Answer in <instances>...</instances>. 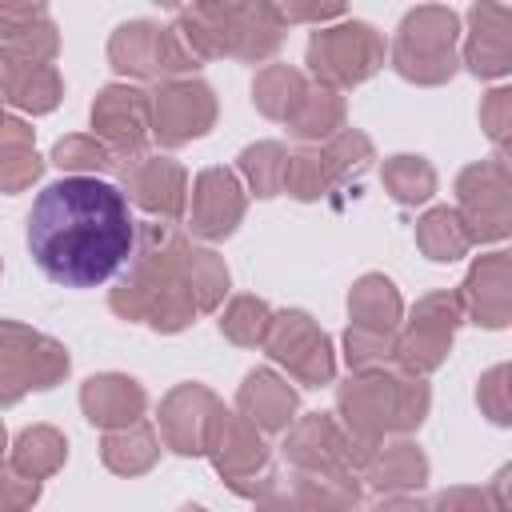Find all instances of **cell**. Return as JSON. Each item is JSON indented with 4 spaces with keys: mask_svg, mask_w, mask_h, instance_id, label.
I'll return each mask as SVG.
<instances>
[{
    "mask_svg": "<svg viewBox=\"0 0 512 512\" xmlns=\"http://www.w3.org/2000/svg\"><path fill=\"white\" fill-rule=\"evenodd\" d=\"M28 252L52 284L96 288L112 280L136 252L128 196L100 176L48 184L28 212Z\"/></svg>",
    "mask_w": 512,
    "mask_h": 512,
    "instance_id": "obj_1",
    "label": "cell"
},
{
    "mask_svg": "<svg viewBox=\"0 0 512 512\" xmlns=\"http://www.w3.org/2000/svg\"><path fill=\"white\" fill-rule=\"evenodd\" d=\"M184 248L188 244L172 224H144V232H136L128 276L112 288V312L124 320H148L160 332L192 324L200 308L184 272Z\"/></svg>",
    "mask_w": 512,
    "mask_h": 512,
    "instance_id": "obj_2",
    "label": "cell"
},
{
    "mask_svg": "<svg viewBox=\"0 0 512 512\" xmlns=\"http://www.w3.org/2000/svg\"><path fill=\"white\" fill-rule=\"evenodd\" d=\"M172 28L196 60H212V56L264 60L284 40L276 4H192L176 12Z\"/></svg>",
    "mask_w": 512,
    "mask_h": 512,
    "instance_id": "obj_3",
    "label": "cell"
},
{
    "mask_svg": "<svg viewBox=\"0 0 512 512\" xmlns=\"http://www.w3.org/2000/svg\"><path fill=\"white\" fill-rule=\"evenodd\" d=\"M344 432L364 448H380L388 432H412L428 416V384L396 372H360L336 392Z\"/></svg>",
    "mask_w": 512,
    "mask_h": 512,
    "instance_id": "obj_4",
    "label": "cell"
},
{
    "mask_svg": "<svg viewBox=\"0 0 512 512\" xmlns=\"http://www.w3.org/2000/svg\"><path fill=\"white\" fill-rule=\"evenodd\" d=\"M460 16L444 4L412 8L392 40V68L412 84H444L456 72Z\"/></svg>",
    "mask_w": 512,
    "mask_h": 512,
    "instance_id": "obj_5",
    "label": "cell"
},
{
    "mask_svg": "<svg viewBox=\"0 0 512 512\" xmlns=\"http://www.w3.org/2000/svg\"><path fill=\"white\" fill-rule=\"evenodd\" d=\"M384 64V40L364 20H340L332 28H316L308 40V68L320 88H352L368 80Z\"/></svg>",
    "mask_w": 512,
    "mask_h": 512,
    "instance_id": "obj_6",
    "label": "cell"
},
{
    "mask_svg": "<svg viewBox=\"0 0 512 512\" xmlns=\"http://www.w3.org/2000/svg\"><path fill=\"white\" fill-rule=\"evenodd\" d=\"M68 376V352L44 332L0 320V404H16L32 388H52Z\"/></svg>",
    "mask_w": 512,
    "mask_h": 512,
    "instance_id": "obj_7",
    "label": "cell"
},
{
    "mask_svg": "<svg viewBox=\"0 0 512 512\" xmlns=\"http://www.w3.org/2000/svg\"><path fill=\"white\" fill-rule=\"evenodd\" d=\"M108 64L120 76L160 80L164 84V80H180L200 60L184 48V40L176 36V28H160L152 20H128L108 40Z\"/></svg>",
    "mask_w": 512,
    "mask_h": 512,
    "instance_id": "obj_8",
    "label": "cell"
},
{
    "mask_svg": "<svg viewBox=\"0 0 512 512\" xmlns=\"http://www.w3.org/2000/svg\"><path fill=\"white\" fill-rule=\"evenodd\" d=\"M372 160V140L356 128H344L336 136H328V144L320 148H300L288 152V168H284V192H292L296 200H320L328 188L356 180Z\"/></svg>",
    "mask_w": 512,
    "mask_h": 512,
    "instance_id": "obj_9",
    "label": "cell"
},
{
    "mask_svg": "<svg viewBox=\"0 0 512 512\" xmlns=\"http://www.w3.org/2000/svg\"><path fill=\"white\" fill-rule=\"evenodd\" d=\"M204 452L212 456L216 472L224 476V484L236 492V496H264L272 488V468H268V448L264 440L256 436V428L240 416V412H228L220 408L212 416V428H208V444Z\"/></svg>",
    "mask_w": 512,
    "mask_h": 512,
    "instance_id": "obj_10",
    "label": "cell"
},
{
    "mask_svg": "<svg viewBox=\"0 0 512 512\" xmlns=\"http://www.w3.org/2000/svg\"><path fill=\"white\" fill-rule=\"evenodd\" d=\"M452 212L468 228L472 244H488V240H504L508 236V224H512V180H508L504 156L480 160V164L460 172L456 208Z\"/></svg>",
    "mask_w": 512,
    "mask_h": 512,
    "instance_id": "obj_11",
    "label": "cell"
},
{
    "mask_svg": "<svg viewBox=\"0 0 512 512\" xmlns=\"http://www.w3.org/2000/svg\"><path fill=\"white\" fill-rule=\"evenodd\" d=\"M460 320H464V308H460V296L456 292H432V296H424L412 308L404 332L392 344V360L400 364V372L420 380L424 372L440 368L444 356H448V348H452V336H456Z\"/></svg>",
    "mask_w": 512,
    "mask_h": 512,
    "instance_id": "obj_12",
    "label": "cell"
},
{
    "mask_svg": "<svg viewBox=\"0 0 512 512\" xmlns=\"http://www.w3.org/2000/svg\"><path fill=\"white\" fill-rule=\"evenodd\" d=\"M216 124V96L204 80H164L148 92V132L164 148H180Z\"/></svg>",
    "mask_w": 512,
    "mask_h": 512,
    "instance_id": "obj_13",
    "label": "cell"
},
{
    "mask_svg": "<svg viewBox=\"0 0 512 512\" xmlns=\"http://www.w3.org/2000/svg\"><path fill=\"white\" fill-rule=\"evenodd\" d=\"M284 456H288L300 472L352 476L356 468H368V460L376 456V448H364L360 440H352L332 416L312 412V416H304V420L288 432Z\"/></svg>",
    "mask_w": 512,
    "mask_h": 512,
    "instance_id": "obj_14",
    "label": "cell"
},
{
    "mask_svg": "<svg viewBox=\"0 0 512 512\" xmlns=\"http://www.w3.org/2000/svg\"><path fill=\"white\" fill-rule=\"evenodd\" d=\"M264 348L272 360H280L300 384H328L336 372L328 336L312 324L308 312H280L268 324Z\"/></svg>",
    "mask_w": 512,
    "mask_h": 512,
    "instance_id": "obj_15",
    "label": "cell"
},
{
    "mask_svg": "<svg viewBox=\"0 0 512 512\" xmlns=\"http://www.w3.org/2000/svg\"><path fill=\"white\" fill-rule=\"evenodd\" d=\"M92 136L120 160L140 156L148 144V92L132 84H108L100 88L92 104Z\"/></svg>",
    "mask_w": 512,
    "mask_h": 512,
    "instance_id": "obj_16",
    "label": "cell"
},
{
    "mask_svg": "<svg viewBox=\"0 0 512 512\" xmlns=\"http://www.w3.org/2000/svg\"><path fill=\"white\" fill-rule=\"evenodd\" d=\"M360 504V488L352 476H328V472H292L284 480H272V488L260 496L256 512H352Z\"/></svg>",
    "mask_w": 512,
    "mask_h": 512,
    "instance_id": "obj_17",
    "label": "cell"
},
{
    "mask_svg": "<svg viewBox=\"0 0 512 512\" xmlns=\"http://www.w3.org/2000/svg\"><path fill=\"white\" fill-rule=\"evenodd\" d=\"M120 164V180L128 188V200H136L144 212L164 216V220H180L184 216V200H188V176L176 160L168 156H128L116 160Z\"/></svg>",
    "mask_w": 512,
    "mask_h": 512,
    "instance_id": "obj_18",
    "label": "cell"
},
{
    "mask_svg": "<svg viewBox=\"0 0 512 512\" xmlns=\"http://www.w3.org/2000/svg\"><path fill=\"white\" fill-rule=\"evenodd\" d=\"M224 404L200 388V384H180L164 396L160 404V436L172 452L180 456H200L204 444H208V428H212V416L220 412Z\"/></svg>",
    "mask_w": 512,
    "mask_h": 512,
    "instance_id": "obj_19",
    "label": "cell"
},
{
    "mask_svg": "<svg viewBox=\"0 0 512 512\" xmlns=\"http://www.w3.org/2000/svg\"><path fill=\"white\" fill-rule=\"evenodd\" d=\"M456 296H460V308L476 324L504 328L512 320V260H508V252L480 256Z\"/></svg>",
    "mask_w": 512,
    "mask_h": 512,
    "instance_id": "obj_20",
    "label": "cell"
},
{
    "mask_svg": "<svg viewBox=\"0 0 512 512\" xmlns=\"http://www.w3.org/2000/svg\"><path fill=\"white\" fill-rule=\"evenodd\" d=\"M244 220V192L228 168H204L192 184V232L204 240H224Z\"/></svg>",
    "mask_w": 512,
    "mask_h": 512,
    "instance_id": "obj_21",
    "label": "cell"
},
{
    "mask_svg": "<svg viewBox=\"0 0 512 512\" xmlns=\"http://www.w3.org/2000/svg\"><path fill=\"white\" fill-rule=\"evenodd\" d=\"M64 96L60 72L44 60L0 48V104H16L20 112H52Z\"/></svg>",
    "mask_w": 512,
    "mask_h": 512,
    "instance_id": "obj_22",
    "label": "cell"
},
{
    "mask_svg": "<svg viewBox=\"0 0 512 512\" xmlns=\"http://www.w3.org/2000/svg\"><path fill=\"white\" fill-rule=\"evenodd\" d=\"M472 36L464 44V64L480 76H504L512 68V8L508 4H472L468 8Z\"/></svg>",
    "mask_w": 512,
    "mask_h": 512,
    "instance_id": "obj_23",
    "label": "cell"
},
{
    "mask_svg": "<svg viewBox=\"0 0 512 512\" xmlns=\"http://www.w3.org/2000/svg\"><path fill=\"white\" fill-rule=\"evenodd\" d=\"M144 404H148L144 388H140L136 380H128V376H116V372L92 376V380H84V388H80V408H84V416H88L96 428H108V432L136 424V420L144 416Z\"/></svg>",
    "mask_w": 512,
    "mask_h": 512,
    "instance_id": "obj_24",
    "label": "cell"
},
{
    "mask_svg": "<svg viewBox=\"0 0 512 512\" xmlns=\"http://www.w3.org/2000/svg\"><path fill=\"white\" fill-rule=\"evenodd\" d=\"M240 416L260 432H284L296 416V392L268 368H256L240 384Z\"/></svg>",
    "mask_w": 512,
    "mask_h": 512,
    "instance_id": "obj_25",
    "label": "cell"
},
{
    "mask_svg": "<svg viewBox=\"0 0 512 512\" xmlns=\"http://www.w3.org/2000/svg\"><path fill=\"white\" fill-rule=\"evenodd\" d=\"M0 48L52 64L60 52L56 24L44 4H0Z\"/></svg>",
    "mask_w": 512,
    "mask_h": 512,
    "instance_id": "obj_26",
    "label": "cell"
},
{
    "mask_svg": "<svg viewBox=\"0 0 512 512\" xmlns=\"http://www.w3.org/2000/svg\"><path fill=\"white\" fill-rule=\"evenodd\" d=\"M348 308H352V328L356 332H376V336H392L396 324H400V312H404L400 292L380 272H368V276L356 280V288L348 296Z\"/></svg>",
    "mask_w": 512,
    "mask_h": 512,
    "instance_id": "obj_27",
    "label": "cell"
},
{
    "mask_svg": "<svg viewBox=\"0 0 512 512\" xmlns=\"http://www.w3.org/2000/svg\"><path fill=\"white\" fill-rule=\"evenodd\" d=\"M368 484L376 492H412L428 480V460L416 444L400 440V444H388V448H376V456L368 460L364 468Z\"/></svg>",
    "mask_w": 512,
    "mask_h": 512,
    "instance_id": "obj_28",
    "label": "cell"
},
{
    "mask_svg": "<svg viewBox=\"0 0 512 512\" xmlns=\"http://www.w3.org/2000/svg\"><path fill=\"white\" fill-rule=\"evenodd\" d=\"M44 160L32 148V128L24 120H0V192H20L40 176Z\"/></svg>",
    "mask_w": 512,
    "mask_h": 512,
    "instance_id": "obj_29",
    "label": "cell"
},
{
    "mask_svg": "<svg viewBox=\"0 0 512 512\" xmlns=\"http://www.w3.org/2000/svg\"><path fill=\"white\" fill-rule=\"evenodd\" d=\"M304 96H308V80H304V72H296V68H288V64H268V68L256 72L252 100H256V108H260L264 116L288 124L292 112L304 104Z\"/></svg>",
    "mask_w": 512,
    "mask_h": 512,
    "instance_id": "obj_30",
    "label": "cell"
},
{
    "mask_svg": "<svg viewBox=\"0 0 512 512\" xmlns=\"http://www.w3.org/2000/svg\"><path fill=\"white\" fill-rule=\"evenodd\" d=\"M100 456H104V464H108L112 472H120V476H140V472H148V468L156 464L160 448H156L152 428L136 420V424H128V428L108 432L104 444H100Z\"/></svg>",
    "mask_w": 512,
    "mask_h": 512,
    "instance_id": "obj_31",
    "label": "cell"
},
{
    "mask_svg": "<svg viewBox=\"0 0 512 512\" xmlns=\"http://www.w3.org/2000/svg\"><path fill=\"white\" fill-rule=\"evenodd\" d=\"M416 244H420V252H424L428 260H440V264L460 260V256L472 248L468 228L460 224V216H456L452 208H432V212H424L420 224H416Z\"/></svg>",
    "mask_w": 512,
    "mask_h": 512,
    "instance_id": "obj_32",
    "label": "cell"
},
{
    "mask_svg": "<svg viewBox=\"0 0 512 512\" xmlns=\"http://www.w3.org/2000/svg\"><path fill=\"white\" fill-rule=\"evenodd\" d=\"M64 456H68L64 436H60L56 428H48V424H36V428H24V432L16 436L12 468H20V472L32 476V480H44V476H52V472L64 464Z\"/></svg>",
    "mask_w": 512,
    "mask_h": 512,
    "instance_id": "obj_33",
    "label": "cell"
},
{
    "mask_svg": "<svg viewBox=\"0 0 512 512\" xmlns=\"http://www.w3.org/2000/svg\"><path fill=\"white\" fill-rule=\"evenodd\" d=\"M344 124V96L332 88H308L304 104L292 112L288 132L296 140H328Z\"/></svg>",
    "mask_w": 512,
    "mask_h": 512,
    "instance_id": "obj_34",
    "label": "cell"
},
{
    "mask_svg": "<svg viewBox=\"0 0 512 512\" xmlns=\"http://www.w3.org/2000/svg\"><path fill=\"white\" fill-rule=\"evenodd\" d=\"M380 176L396 204H424L436 192V172L424 156H388Z\"/></svg>",
    "mask_w": 512,
    "mask_h": 512,
    "instance_id": "obj_35",
    "label": "cell"
},
{
    "mask_svg": "<svg viewBox=\"0 0 512 512\" xmlns=\"http://www.w3.org/2000/svg\"><path fill=\"white\" fill-rule=\"evenodd\" d=\"M184 272H188V284H192V296H196V308L200 312H212L224 292H228V268L224 260L212 252V248H184Z\"/></svg>",
    "mask_w": 512,
    "mask_h": 512,
    "instance_id": "obj_36",
    "label": "cell"
},
{
    "mask_svg": "<svg viewBox=\"0 0 512 512\" xmlns=\"http://www.w3.org/2000/svg\"><path fill=\"white\" fill-rule=\"evenodd\" d=\"M284 168H288V148L276 140H264V144H252L240 152V172L248 176L256 196L284 192Z\"/></svg>",
    "mask_w": 512,
    "mask_h": 512,
    "instance_id": "obj_37",
    "label": "cell"
},
{
    "mask_svg": "<svg viewBox=\"0 0 512 512\" xmlns=\"http://www.w3.org/2000/svg\"><path fill=\"white\" fill-rule=\"evenodd\" d=\"M268 324H272V312H268L264 300H256V296H236V300L228 304L224 320H220V332H224L232 344L252 348V344H264Z\"/></svg>",
    "mask_w": 512,
    "mask_h": 512,
    "instance_id": "obj_38",
    "label": "cell"
},
{
    "mask_svg": "<svg viewBox=\"0 0 512 512\" xmlns=\"http://www.w3.org/2000/svg\"><path fill=\"white\" fill-rule=\"evenodd\" d=\"M52 164L64 168V172H72V176H88V172L116 168V156L96 136H64L52 148Z\"/></svg>",
    "mask_w": 512,
    "mask_h": 512,
    "instance_id": "obj_39",
    "label": "cell"
},
{
    "mask_svg": "<svg viewBox=\"0 0 512 512\" xmlns=\"http://www.w3.org/2000/svg\"><path fill=\"white\" fill-rule=\"evenodd\" d=\"M508 468L496 476L492 488H448L432 500L428 512H508Z\"/></svg>",
    "mask_w": 512,
    "mask_h": 512,
    "instance_id": "obj_40",
    "label": "cell"
},
{
    "mask_svg": "<svg viewBox=\"0 0 512 512\" xmlns=\"http://www.w3.org/2000/svg\"><path fill=\"white\" fill-rule=\"evenodd\" d=\"M392 344H396V336H376V332H356V328H348V336H344L348 368H352L356 376L384 368V360H392Z\"/></svg>",
    "mask_w": 512,
    "mask_h": 512,
    "instance_id": "obj_41",
    "label": "cell"
},
{
    "mask_svg": "<svg viewBox=\"0 0 512 512\" xmlns=\"http://www.w3.org/2000/svg\"><path fill=\"white\" fill-rule=\"evenodd\" d=\"M476 400H480V408L488 412V420H496V424H508V420H512V400H508V364H496L492 372H484V376H480Z\"/></svg>",
    "mask_w": 512,
    "mask_h": 512,
    "instance_id": "obj_42",
    "label": "cell"
},
{
    "mask_svg": "<svg viewBox=\"0 0 512 512\" xmlns=\"http://www.w3.org/2000/svg\"><path fill=\"white\" fill-rule=\"evenodd\" d=\"M40 496V480L24 476L12 464H0V512H28Z\"/></svg>",
    "mask_w": 512,
    "mask_h": 512,
    "instance_id": "obj_43",
    "label": "cell"
},
{
    "mask_svg": "<svg viewBox=\"0 0 512 512\" xmlns=\"http://www.w3.org/2000/svg\"><path fill=\"white\" fill-rule=\"evenodd\" d=\"M480 128L488 132V140L496 148L508 144V128H512V92L508 88H496V92L484 96V104H480Z\"/></svg>",
    "mask_w": 512,
    "mask_h": 512,
    "instance_id": "obj_44",
    "label": "cell"
},
{
    "mask_svg": "<svg viewBox=\"0 0 512 512\" xmlns=\"http://www.w3.org/2000/svg\"><path fill=\"white\" fill-rule=\"evenodd\" d=\"M276 16H280V24H296V20L320 24V20H340L344 8L340 4H276Z\"/></svg>",
    "mask_w": 512,
    "mask_h": 512,
    "instance_id": "obj_45",
    "label": "cell"
},
{
    "mask_svg": "<svg viewBox=\"0 0 512 512\" xmlns=\"http://www.w3.org/2000/svg\"><path fill=\"white\" fill-rule=\"evenodd\" d=\"M376 512H428L420 500H408V496H392V500H384Z\"/></svg>",
    "mask_w": 512,
    "mask_h": 512,
    "instance_id": "obj_46",
    "label": "cell"
},
{
    "mask_svg": "<svg viewBox=\"0 0 512 512\" xmlns=\"http://www.w3.org/2000/svg\"><path fill=\"white\" fill-rule=\"evenodd\" d=\"M0 452H4V424H0Z\"/></svg>",
    "mask_w": 512,
    "mask_h": 512,
    "instance_id": "obj_47",
    "label": "cell"
},
{
    "mask_svg": "<svg viewBox=\"0 0 512 512\" xmlns=\"http://www.w3.org/2000/svg\"><path fill=\"white\" fill-rule=\"evenodd\" d=\"M180 512H204V508H192V504H188V508H180Z\"/></svg>",
    "mask_w": 512,
    "mask_h": 512,
    "instance_id": "obj_48",
    "label": "cell"
},
{
    "mask_svg": "<svg viewBox=\"0 0 512 512\" xmlns=\"http://www.w3.org/2000/svg\"><path fill=\"white\" fill-rule=\"evenodd\" d=\"M0 120H4V112H0Z\"/></svg>",
    "mask_w": 512,
    "mask_h": 512,
    "instance_id": "obj_49",
    "label": "cell"
}]
</instances>
